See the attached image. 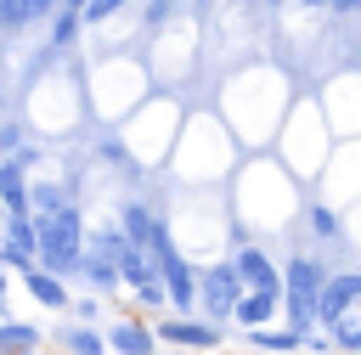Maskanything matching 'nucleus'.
Here are the masks:
<instances>
[{
    "mask_svg": "<svg viewBox=\"0 0 361 355\" xmlns=\"http://www.w3.org/2000/svg\"><path fill=\"white\" fill-rule=\"evenodd\" d=\"M322 287H327V270L316 259H293L282 270V299H288V332H310L316 310H322Z\"/></svg>",
    "mask_w": 361,
    "mask_h": 355,
    "instance_id": "nucleus-1",
    "label": "nucleus"
},
{
    "mask_svg": "<svg viewBox=\"0 0 361 355\" xmlns=\"http://www.w3.org/2000/svg\"><path fill=\"white\" fill-rule=\"evenodd\" d=\"M39 225V259H45V270H73L79 259H85V248H79V214L62 203V208H51V214H39L34 220Z\"/></svg>",
    "mask_w": 361,
    "mask_h": 355,
    "instance_id": "nucleus-2",
    "label": "nucleus"
},
{
    "mask_svg": "<svg viewBox=\"0 0 361 355\" xmlns=\"http://www.w3.org/2000/svg\"><path fill=\"white\" fill-rule=\"evenodd\" d=\"M147 248H152V259H158V270H164V282H169V299H175V304L186 310V304H192V293H197V282H192V270H186V259L175 254V242H169V231L158 225Z\"/></svg>",
    "mask_w": 361,
    "mask_h": 355,
    "instance_id": "nucleus-3",
    "label": "nucleus"
},
{
    "mask_svg": "<svg viewBox=\"0 0 361 355\" xmlns=\"http://www.w3.org/2000/svg\"><path fill=\"white\" fill-rule=\"evenodd\" d=\"M243 287H248V282H243V270H237V265H214V270L203 276V304H209V316H220V321H226V316H237Z\"/></svg>",
    "mask_w": 361,
    "mask_h": 355,
    "instance_id": "nucleus-4",
    "label": "nucleus"
},
{
    "mask_svg": "<svg viewBox=\"0 0 361 355\" xmlns=\"http://www.w3.org/2000/svg\"><path fill=\"white\" fill-rule=\"evenodd\" d=\"M237 270H243V282H248L254 293H282V276H276V265H271L259 248H243V254H237Z\"/></svg>",
    "mask_w": 361,
    "mask_h": 355,
    "instance_id": "nucleus-5",
    "label": "nucleus"
},
{
    "mask_svg": "<svg viewBox=\"0 0 361 355\" xmlns=\"http://www.w3.org/2000/svg\"><path fill=\"white\" fill-rule=\"evenodd\" d=\"M355 299H361V276H333V282L322 287V310H316V316H322V321H344V310H350Z\"/></svg>",
    "mask_w": 361,
    "mask_h": 355,
    "instance_id": "nucleus-6",
    "label": "nucleus"
},
{
    "mask_svg": "<svg viewBox=\"0 0 361 355\" xmlns=\"http://www.w3.org/2000/svg\"><path fill=\"white\" fill-rule=\"evenodd\" d=\"M158 332L169 344H192V349H214L220 344V327H203V321H164Z\"/></svg>",
    "mask_w": 361,
    "mask_h": 355,
    "instance_id": "nucleus-7",
    "label": "nucleus"
},
{
    "mask_svg": "<svg viewBox=\"0 0 361 355\" xmlns=\"http://www.w3.org/2000/svg\"><path fill=\"white\" fill-rule=\"evenodd\" d=\"M62 0H0V28H23V23H39L51 17Z\"/></svg>",
    "mask_w": 361,
    "mask_h": 355,
    "instance_id": "nucleus-8",
    "label": "nucleus"
},
{
    "mask_svg": "<svg viewBox=\"0 0 361 355\" xmlns=\"http://www.w3.org/2000/svg\"><path fill=\"white\" fill-rule=\"evenodd\" d=\"M276 304H282V293H243L237 321H243V327H265V321L276 316Z\"/></svg>",
    "mask_w": 361,
    "mask_h": 355,
    "instance_id": "nucleus-9",
    "label": "nucleus"
},
{
    "mask_svg": "<svg viewBox=\"0 0 361 355\" xmlns=\"http://www.w3.org/2000/svg\"><path fill=\"white\" fill-rule=\"evenodd\" d=\"M107 338H113L118 355H147V349H152V332H147V327H130V321H118Z\"/></svg>",
    "mask_w": 361,
    "mask_h": 355,
    "instance_id": "nucleus-10",
    "label": "nucleus"
},
{
    "mask_svg": "<svg viewBox=\"0 0 361 355\" xmlns=\"http://www.w3.org/2000/svg\"><path fill=\"white\" fill-rule=\"evenodd\" d=\"M0 197H6L11 214L28 208V197H23V169H17V163H0Z\"/></svg>",
    "mask_w": 361,
    "mask_h": 355,
    "instance_id": "nucleus-11",
    "label": "nucleus"
},
{
    "mask_svg": "<svg viewBox=\"0 0 361 355\" xmlns=\"http://www.w3.org/2000/svg\"><path fill=\"white\" fill-rule=\"evenodd\" d=\"M152 231H158V220H152L147 208H135V203H130V208H124V237L147 248V242H152Z\"/></svg>",
    "mask_w": 361,
    "mask_h": 355,
    "instance_id": "nucleus-12",
    "label": "nucleus"
},
{
    "mask_svg": "<svg viewBox=\"0 0 361 355\" xmlns=\"http://www.w3.org/2000/svg\"><path fill=\"white\" fill-rule=\"evenodd\" d=\"M34 344H39V332H34V327H23V321H0V349H6V355L34 349Z\"/></svg>",
    "mask_w": 361,
    "mask_h": 355,
    "instance_id": "nucleus-13",
    "label": "nucleus"
},
{
    "mask_svg": "<svg viewBox=\"0 0 361 355\" xmlns=\"http://www.w3.org/2000/svg\"><path fill=\"white\" fill-rule=\"evenodd\" d=\"M28 293H34L39 304H68L62 282H56V276H45V270H28Z\"/></svg>",
    "mask_w": 361,
    "mask_h": 355,
    "instance_id": "nucleus-14",
    "label": "nucleus"
},
{
    "mask_svg": "<svg viewBox=\"0 0 361 355\" xmlns=\"http://www.w3.org/2000/svg\"><path fill=\"white\" fill-rule=\"evenodd\" d=\"M73 23H85V17H79L73 6H62V11H56V23H51V39H56V45H68V39H73Z\"/></svg>",
    "mask_w": 361,
    "mask_h": 355,
    "instance_id": "nucleus-15",
    "label": "nucleus"
},
{
    "mask_svg": "<svg viewBox=\"0 0 361 355\" xmlns=\"http://www.w3.org/2000/svg\"><path fill=\"white\" fill-rule=\"evenodd\" d=\"M68 349H73V355H102V338H96L90 327H73V332H68Z\"/></svg>",
    "mask_w": 361,
    "mask_h": 355,
    "instance_id": "nucleus-16",
    "label": "nucleus"
},
{
    "mask_svg": "<svg viewBox=\"0 0 361 355\" xmlns=\"http://www.w3.org/2000/svg\"><path fill=\"white\" fill-rule=\"evenodd\" d=\"M118 6H124V0H85V6H79V17H85V23H107Z\"/></svg>",
    "mask_w": 361,
    "mask_h": 355,
    "instance_id": "nucleus-17",
    "label": "nucleus"
},
{
    "mask_svg": "<svg viewBox=\"0 0 361 355\" xmlns=\"http://www.w3.org/2000/svg\"><path fill=\"white\" fill-rule=\"evenodd\" d=\"M310 225H316L322 237H338V220H333V208H310Z\"/></svg>",
    "mask_w": 361,
    "mask_h": 355,
    "instance_id": "nucleus-18",
    "label": "nucleus"
},
{
    "mask_svg": "<svg viewBox=\"0 0 361 355\" xmlns=\"http://www.w3.org/2000/svg\"><path fill=\"white\" fill-rule=\"evenodd\" d=\"M338 349H361V327L344 321V327H338Z\"/></svg>",
    "mask_w": 361,
    "mask_h": 355,
    "instance_id": "nucleus-19",
    "label": "nucleus"
},
{
    "mask_svg": "<svg viewBox=\"0 0 361 355\" xmlns=\"http://www.w3.org/2000/svg\"><path fill=\"white\" fill-rule=\"evenodd\" d=\"M17 141H23V135H17V124H0V152H11Z\"/></svg>",
    "mask_w": 361,
    "mask_h": 355,
    "instance_id": "nucleus-20",
    "label": "nucleus"
},
{
    "mask_svg": "<svg viewBox=\"0 0 361 355\" xmlns=\"http://www.w3.org/2000/svg\"><path fill=\"white\" fill-rule=\"evenodd\" d=\"M333 11H344V17H355V11H361V0H333Z\"/></svg>",
    "mask_w": 361,
    "mask_h": 355,
    "instance_id": "nucleus-21",
    "label": "nucleus"
},
{
    "mask_svg": "<svg viewBox=\"0 0 361 355\" xmlns=\"http://www.w3.org/2000/svg\"><path fill=\"white\" fill-rule=\"evenodd\" d=\"M62 6H73V11H79V6H85V0H62Z\"/></svg>",
    "mask_w": 361,
    "mask_h": 355,
    "instance_id": "nucleus-22",
    "label": "nucleus"
},
{
    "mask_svg": "<svg viewBox=\"0 0 361 355\" xmlns=\"http://www.w3.org/2000/svg\"><path fill=\"white\" fill-rule=\"evenodd\" d=\"M254 6H276V0H254Z\"/></svg>",
    "mask_w": 361,
    "mask_h": 355,
    "instance_id": "nucleus-23",
    "label": "nucleus"
},
{
    "mask_svg": "<svg viewBox=\"0 0 361 355\" xmlns=\"http://www.w3.org/2000/svg\"><path fill=\"white\" fill-rule=\"evenodd\" d=\"M0 203H6V197H0ZM0 242H6V225H0Z\"/></svg>",
    "mask_w": 361,
    "mask_h": 355,
    "instance_id": "nucleus-24",
    "label": "nucleus"
},
{
    "mask_svg": "<svg viewBox=\"0 0 361 355\" xmlns=\"http://www.w3.org/2000/svg\"><path fill=\"white\" fill-rule=\"evenodd\" d=\"M0 293H6V276H0Z\"/></svg>",
    "mask_w": 361,
    "mask_h": 355,
    "instance_id": "nucleus-25",
    "label": "nucleus"
},
{
    "mask_svg": "<svg viewBox=\"0 0 361 355\" xmlns=\"http://www.w3.org/2000/svg\"><path fill=\"white\" fill-rule=\"evenodd\" d=\"M0 355H6V349H0Z\"/></svg>",
    "mask_w": 361,
    "mask_h": 355,
    "instance_id": "nucleus-26",
    "label": "nucleus"
}]
</instances>
